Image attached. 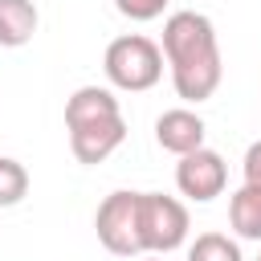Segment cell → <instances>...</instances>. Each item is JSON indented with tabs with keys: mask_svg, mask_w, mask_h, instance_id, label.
Wrapping results in <instances>:
<instances>
[{
	"mask_svg": "<svg viewBox=\"0 0 261 261\" xmlns=\"http://www.w3.org/2000/svg\"><path fill=\"white\" fill-rule=\"evenodd\" d=\"M102 69H106L110 86L143 94V90H151L163 77V49L151 37H143V33H126V37H114L106 45Z\"/></svg>",
	"mask_w": 261,
	"mask_h": 261,
	"instance_id": "obj_3",
	"label": "cell"
},
{
	"mask_svg": "<svg viewBox=\"0 0 261 261\" xmlns=\"http://www.w3.org/2000/svg\"><path fill=\"white\" fill-rule=\"evenodd\" d=\"M155 143L171 155H188L204 147V118L196 110H163L155 118Z\"/></svg>",
	"mask_w": 261,
	"mask_h": 261,
	"instance_id": "obj_7",
	"label": "cell"
},
{
	"mask_svg": "<svg viewBox=\"0 0 261 261\" xmlns=\"http://www.w3.org/2000/svg\"><path fill=\"white\" fill-rule=\"evenodd\" d=\"M114 8L130 20H155V16H163L167 0H114Z\"/></svg>",
	"mask_w": 261,
	"mask_h": 261,
	"instance_id": "obj_12",
	"label": "cell"
},
{
	"mask_svg": "<svg viewBox=\"0 0 261 261\" xmlns=\"http://www.w3.org/2000/svg\"><path fill=\"white\" fill-rule=\"evenodd\" d=\"M224 184H228V167H224V159H220L216 151L196 147V151L179 155V167H175V188H179L188 200L208 204V200H216V196L224 192Z\"/></svg>",
	"mask_w": 261,
	"mask_h": 261,
	"instance_id": "obj_6",
	"label": "cell"
},
{
	"mask_svg": "<svg viewBox=\"0 0 261 261\" xmlns=\"http://www.w3.org/2000/svg\"><path fill=\"white\" fill-rule=\"evenodd\" d=\"M163 57L171 65V86L184 102H208L224 77L216 29L204 12H171L163 24Z\"/></svg>",
	"mask_w": 261,
	"mask_h": 261,
	"instance_id": "obj_1",
	"label": "cell"
},
{
	"mask_svg": "<svg viewBox=\"0 0 261 261\" xmlns=\"http://www.w3.org/2000/svg\"><path fill=\"white\" fill-rule=\"evenodd\" d=\"M98 241L106 245V253L114 257H139L143 249V228H139V192H110L98 204L94 216Z\"/></svg>",
	"mask_w": 261,
	"mask_h": 261,
	"instance_id": "obj_5",
	"label": "cell"
},
{
	"mask_svg": "<svg viewBox=\"0 0 261 261\" xmlns=\"http://www.w3.org/2000/svg\"><path fill=\"white\" fill-rule=\"evenodd\" d=\"M37 33V4L33 0H0V45L20 49Z\"/></svg>",
	"mask_w": 261,
	"mask_h": 261,
	"instance_id": "obj_8",
	"label": "cell"
},
{
	"mask_svg": "<svg viewBox=\"0 0 261 261\" xmlns=\"http://www.w3.org/2000/svg\"><path fill=\"white\" fill-rule=\"evenodd\" d=\"M139 228L147 253H171L188 241V208L163 192H139Z\"/></svg>",
	"mask_w": 261,
	"mask_h": 261,
	"instance_id": "obj_4",
	"label": "cell"
},
{
	"mask_svg": "<svg viewBox=\"0 0 261 261\" xmlns=\"http://www.w3.org/2000/svg\"><path fill=\"white\" fill-rule=\"evenodd\" d=\"M24 192H29V171H24V163H16V159L0 155V208L20 204V200H24Z\"/></svg>",
	"mask_w": 261,
	"mask_h": 261,
	"instance_id": "obj_11",
	"label": "cell"
},
{
	"mask_svg": "<svg viewBox=\"0 0 261 261\" xmlns=\"http://www.w3.org/2000/svg\"><path fill=\"white\" fill-rule=\"evenodd\" d=\"M65 126H69L73 159L86 167L110 159L126 139V118L118 110V98L102 86L73 90V98L65 102Z\"/></svg>",
	"mask_w": 261,
	"mask_h": 261,
	"instance_id": "obj_2",
	"label": "cell"
},
{
	"mask_svg": "<svg viewBox=\"0 0 261 261\" xmlns=\"http://www.w3.org/2000/svg\"><path fill=\"white\" fill-rule=\"evenodd\" d=\"M257 261H261V257H257Z\"/></svg>",
	"mask_w": 261,
	"mask_h": 261,
	"instance_id": "obj_15",
	"label": "cell"
},
{
	"mask_svg": "<svg viewBox=\"0 0 261 261\" xmlns=\"http://www.w3.org/2000/svg\"><path fill=\"white\" fill-rule=\"evenodd\" d=\"M241 167H245V184H257V188H261V139L245 151V163H241Z\"/></svg>",
	"mask_w": 261,
	"mask_h": 261,
	"instance_id": "obj_13",
	"label": "cell"
},
{
	"mask_svg": "<svg viewBox=\"0 0 261 261\" xmlns=\"http://www.w3.org/2000/svg\"><path fill=\"white\" fill-rule=\"evenodd\" d=\"M188 261H245L237 241H228L224 232H200L188 249Z\"/></svg>",
	"mask_w": 261,
	"mask_h": 261,
	"instance_id": "obj_10",
	"label": "cell"
},
{
	"mask_svg": "<svg viewBox=\"0 0 261 261\" xmlns=\"http://www.w3.org/2000/svg\"><path fill=\"white\" fill-rule=\"evenodd\" d=\"M228 220L237 228V237L245 241H261V188L257 184H241L228 200Z\"/></svg>",
	"mask_w": 261,
	"mask_h": 261,
	"instance_id": "obj_9",
	"label": "cell"
},
{
	"mask_svg": "<svg viewBox=\"0 0 261 261\" xmlns=\"http://www.w3.org/2000/svg\"><path fill=\"white\" fill-rule=\"evenodd\" d=\"M147 261H155V257H147Z\"/></svg>",
	"mask_w": 261,
	"mask_h": 261,
	"instance_id": "obj_14",
	"label": "cell"
}]
</instances>
